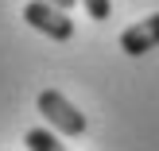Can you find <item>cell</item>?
I'll return each instance as SVG.
<instances>
[{
    "label": "cell",
    "mask_w": 159,
    "mask_h": 151,
    "mask_svg": "<svg viewBox=\"0 0 159 151\" xmlns=\"http://www.w3.org/2000/svg\"><path fill=\"white\" fill-rule=\"evenodd\" d=\"M39 113L51 124V132H58V136H82L85 132V116L78 113L58 89H43L39 93Z\"/></svg>",
    "instance_id": "6da1fadb"
},
{
    "label": "cell",
    "mask_w": 159,
    "mask_h": 151,
    "mask_svg": "<svg viewBox=\"0 0 159 151\" xmlns=\"http://www.w3.org/2000/svg\"><path fill=\"white\" fill-rule=\"evenodd\" d=\"M23 20H27V27L43 31V35L54 39V43H66V39L74 35V20H70V12L58 8V4H47V0H31V4L23 8Z\"/></svg>",
    "instance_id": "7a4b0ae2"
},
{
    "label": "cell",
    "mask_w": 159,
    "mask_h": 151,
    "mask_svg": "<svg viewBox=\"0 0 159 151\" xmlns=\"http://www.w3.org/2000/svg\"><path fill=\"white\" fill-rule=\"evenodd\" d=\"M155 47H159V12L148 16V20H140V23H132L128 31H120V51L132 54V58L155 51Z\"/></svg>",
    "instance_id": "3957f363"
},
{
    "label": "cell",
    "mask_w": 159,
    "mask_h": 151,
    "mask_svg": "<svg viewBox=\"0 0 159 151\" xmlns=\"http://www.w3.org/2000/svg\"><path fill=\"white\" fill-rule=\"evenodd\" d=\"M23 144H27V151H66V144H58V136L51 128H31L23 136Z\"/></svg>",
    "instance_id": "277c9868"
},
{
    "label": "cell",
    "mask_w": 159,
    "mask_h": 151,
    "mask_svg": "<svg viewBox=\"0 0 159 151\" xmlns=\"http://www.w3.org/2000/svg\"><path fill=\"white\" fill-rule=\"evenodd\" d=\"M85 12H89V20H109V16H113V4H109V0H85Z\"/></svg>",
    "instance_id": "5b68a950"
},
{
    "label": "cell",
    "mask_w": 159,
    "mask_h": 151,
    "mask_svg": "<svg viewBox=\"0 0 159 151\" xmlns=\"http://www.w3.org/2000/svg\"><path fill=\"white\" fill-rule=\"evenodd\" d=\"M47 4H58V8H66V12H70V8H74L78 0H47Z\"/></svg>",
    "instance_id": "8992f818"
}]
</instances>
